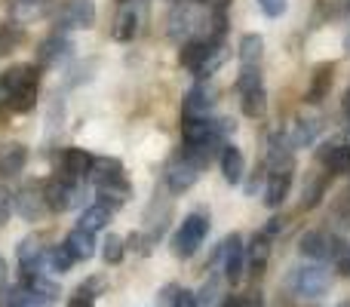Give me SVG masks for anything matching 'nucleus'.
<instances>
[{
    "mask_svg": "<svg viewBox=\"0 0 350 307\" xmlns=\"http://www.w3.org/2000/svg\"><path fill=\"white\" fill-rule=\"evenodd\" d=\"M10 90V105L6 108L16 114H28L37 105V90H40V68L37 65H12L10 71L0 74Z\"/></svg>",
    "mask_w": 350,
    "mask_h": 307,
    "instance_id": "obj_1",
    "label": "nucleus"
},
{
    "mask_svg": "<svg viewBox=\"0 0 350 307\" xmlns=\"http://www.w3.org/2000/svg\"><path fill=\"white\" fill-rule=\"evenodd\" d=\"M43 203H46L49 212L62 215V212L74 209V206L83 203V181H74V178H65V175H53V178L43 181Z\"/></svg>",
    "mask_w": 350,
    "mask_h": 307,
    "instance_id": "obj_2",
    "label": "nucleus"
},
{
    "mask_svg": "<svg viewBox=\"0 0 350 307\" xmlns=\"http://www.w3.org/2000/svg\"><path fill=\"white\" fill-rule=\"evenodd\" d=\"M206 234H209V218L203 212H191V215L181 222V228L172 234V255L175 258H193L197 249L203 246Z\"/></svg>",
    "mask_w": 350,
    "mask_h": 307,
    "instance_id": "obj_3",
    "label": "nucleus"
},
{
    "mask_svg": "<svg viewBox=\"0 0 350 307\" xmlns=\"http://www.w3.org/2000/svg\"><path fill=\"white\" fill-rule=\"evenodd\" d=\"M215 261L221 265V271H224V277H228L230 286L240 283L243 273H246V246H243V237L240 234L224 237L218 252H215Z\"/></svg>",
    "mask_w": 350,
    "mask_h": 307,
    "instance_id": "obj_4",
    "label": "nucleus"
},
{
    "mask_svg": "<svg viewBox=\"0 0 350 307\" xmlns=\"http://www.w3.org/2000/svg\"><path fill=\"white\" fill-rule=\"evenodd\" d=\"M200 172H203V166H200L191 154L181 151V154H175L172 160L166 163L163 178H166V187H170L172 193H185V191H191V187L197 185Z\"/></svg>",
    "mask_w": 350,
    "mask_h": 307,
    "instance_id": "obj_5",
    "label": "nucleus"
},
{
    "mask_svg": "<svg viewBox=\"0 0 350 307\" xmlns=\"http://www.w3.org/2000/svg\"><path fill=\"white\" fill-rule=\"evenodd\" d=\"M166 25H170L166 31H170V37H172L175 43H187V40H193V37H197V31L206 25V18H200L193 0H191V3H185V0H181V3L172 6Z\"/></svg>",
    "mask_w": 350,
    "mask_h": 307,
    "instance_id": "obj_6",
    "label": "nucleus"
},
{
    "mask_svg": "<svg viewBox=\"0 0 350 307\" xmlns=\"http://www.w3.org/2000/svg\"><path fill=\"white\" fill-rule=\"evenodd\" d=\"M55 28L62 31H83V28H92L96 25V3L92 0H68L55 10L53 16Z\"/></svg>",
    "mask_w": 350,
    "mask_h": 307,
    "instance_id": "obj_7",
    "label": "nucleus"
},
{
    "mask_svg": "<svg viewBox=\"0 0 350 307\" xmlns=\"http://www.w3.org/2000/svg\"><path fill=\"white\" fill-rule=\"evenodd\" d=\"M292 286H295V292L301 298H323L329 292V286H332V273L314 261V265H304L292 273Z\"/></svg>",
    "mask_w": 350,
    "mask_h": 307,
    "instance_id": "obj_8",
    "label": "nucleus"
},
{
    "mask_svg": "<svg viewBox=\"0 0 350 307\" xmlns=\"http://www.w3.org/2000/svg\"><path fill=\"white\" fill-rule=\"evenodd\" d=\"M265 169L271 175H292L295 172V145H292L289 133H273L271 145H267V160Z\"/></svg>",
    "mask_w": 350,
    "mask_h": 307,
    "instance_id": "obj_9",
    "label": "nucleus"
},
{
    "mask_svg": "<svg viewBox=\"0 0 350 307\" xmlns=\"http://www.w3.org/2000/svg\"><path fill=\"white\" fill-rule=\"evenodd\" d=\"M12 212H16L22 222H40L46 215V203H43V191L37 185H25L12 193Z\"/></svg>",
    "mask_w": 350,
    "mask_h": 307,
    "instance_id": "obj_10",
    "label": "nucleus"
},
{
    "mask_svg": "<svg viewBox=\"0 0 350 307\" xmlns=\"http://www.w3.org/2000/svg\"><path fill=\"white\" fill-rule=\"evenodd\" d=\"M74 53V43L68 40L65 34H49V37H43L40 43H37V62L34 65L37 68H55V65H62V62L68 59V55Z\"/></svg>",
    "mask_w": 350,
    "mask_h": 307,
    "instance_id": "obj_11",
    "label": "nucleus"
},
{
    "mask_svg": "<svg viewBox=\"0 0 350 307\" xmlns=\"http://www.w3.org/2000/svg\"><path fill=\"white\" fill-rule=\"evenodd\" d=\"M317 160L329 175H347L350 172V145L341 142H323L317 148Z\"/></svg>",
    "mask_w": 350,
    "mask_h": 307,
    "instance_id": "obj_12",
    "label": "nucleus"
},
{
    "mask_svg": "<svg viewBox=\"0 0 350 307\" xmlns=\"http://www.w3.org/2000/svg\"><path fill=\"white\" fill-rule=\"evenodd\" d=\"M215 86H209V83H193L191 90L185 92V117H209V111L215 108Z\"/></svg>",
    "mask_w": 350,
    "mask_h": 307,
    "instance_id": "obj_13",
    "label": "nucleus"
},
{
    "mask_svg": "<svg viewBox=\"0 0 350 307\" xmlns=\"http://www.w3.org/2000/svg\"><path fill=\"white\" fill-rule=\"evenodd\" d=\"M332 243H335V237L326 234V230H308V234L298 240V252H301L304 258L323 265V261H329V255H332Z\"/></svg>",
    "mask_w": 350,
    "mask_h": 307,
    "instance_id": "obj_14",
    "label": "nucleus"
},
{
    "mask_svg": "<svg viewBox=\"0 0 350 307\" xmlns=\"http://www.w3.org/2000/svg\"><path fill=\"white\" fill-rule=\"evenodd\" d=\"M46 252L49 249L43 246L40 237H25L22 246H18V267H22V273H40L43 267H46Z\"/></svg>",
    "mask_w": 350,
    "mask_h": 307,
    "instance_id": "obj_15",
    "label": "nucleus"
},
{
    "mask_svg": "<svg viewBox=\"0 0 350 307\" xmlns=\"http://www.w3.org/2000/svg\"><path fill=\"white\" fill-rule=\"evenodd\" d=\"M92 160H96V157L86 154L83 148H65V154H62V175L74 178V181H86L90 178Z\"/></svg>",
    "mask_w": 350,
    "mask_h": 307,
    "instance_id": "obj_16",
    "label": "nucleus"
},
{
    "mask_svg": "<svg viewBox=\"0 0 350 307\" xmlns=\"http://www.w3.org/2000/svg\"><path fill=\"white\" fill-rule=\"evenodd\" d=\"M332 83H335V65H332V62H323V65H317V68H314V77H310V86H308V96H304V102L320 105L323 98L332 92Z\"/></svg>",
    "mask_w": 350,
    "mask_h": 307,
    "instance_id": "obj_17",
    "label": "nucleus"
},
{
    "mask_svg": "<svg viewBox=\"0 0 350 307\" xmlns=\"http://www.w3.org/2000/svg\"><path fill=\"white\" fill-rule=\"evenodd\" d=\"M28 163V148L18 142H3L0 145V178H12L18 175Z\"/></svg>",
    "mask_w": 350,
    "mask_h": 307,
    "instance_id": "obj_18",
    "label": "nucleus"
},
{
    "mask_svg": "<svg viewBox=\"0 0 350 307\" xmlns=\"http://www.w3.org/2000/svg\"><path fill=\"white\" fill-rule=\"evenodd\" d=\"M96 191H98V203L108 206L111 212L120 209V206L133 197V185H129L126 175H123V178H114V181H105V185H98Z\"/></svg>",
    "mask_w": 350,
    "mask_h": 307,
    "instance_id": "obj_19",
    "label": "nucleus"
},
{
    "mask_svg": "<svg viewBox=\"0 0 350 307\" xmlns=\"http://www.w3.org/2000/svg\"><path fill=\"white\" fill-rule=\"evenodd\" d=\"M212 46H215V43L203 40V37H193V40L181 43V53H178V62H181V68H187V71H193V74H197L200 68H203V62L209 59Z\"/></svg>",
    "mask_w": 350,
    "mask_h": 307,
    "instance_id": "obj_20",
    "label": "nucleus"
},
{
    "mask_svg": "<svg viewBox=\"0 0 350 307\" xmlns=\"http://www.w3.org/2000/svg\"><path fill=\"white\" fill-rule=\"evenodd\" d=\"M218 163H221V175L228 185H240L246 178V157H243V151L237 145H224Z\"/></svg>",
    "mask_w": 350,
    "mask_h": 307,
    "instance_id": "obj_21",
    "label": "nucleus"
},
{
    "mask_svg": "<svg viewBox=\"0 0 350 307\" xmlns=\"http://www.w3.org/2000/svg\"><path fill=\"white\" fill-rule=\"evenodd\" d=\"M22 286L28 289V295H31V298H40V302H46V304H53L55 298L62 295L59 283H55V280H49L43 271H40V273H25Z\"/></svg>",
    "mask_w": 350,
    "mask_h": 307,
    "instance_id": "obj_22",
    "label": "nucleus"
},
{
    "mask_svg": "<svg viewBox=\"0 0 350 307\" xmlns=\"http://www.w3.org/2000/svg\"><path fill=\"white\" fill-rule=\"evenodd\" d=\"M289 191H292V175H271L267 172V181H265V187H261V200H265L267 209H277V206L286 203Z\"/></svg>",
    "mask_w": 350,
    "mask_h": 307,
    "instance_id": "obj_23",
    "label": "nucleus"
},
{
    "mask_svg": "<svg viewBox=\"0 0 350 307\" xmlns=\"http://www.w3.org/2000/svg\"><path fill=\"white\" fill-rule=\"evenodd\" d=\"M126 175V169H123V163L117 160V157H96L92 160V169H90V185H105V181H114V178H123Z\"/></svg>",
    "mask_w": 350,
    "mask_h": 307,
    "instance_id": "obj_24",
    "label": "nucleus"
},
{
    "mask_svg": "<svg viewBox=\"0 0 350 307\" xmlns=\"http://www.w3.org/2000/svg\"><path fill=\"white\" fill-rule=\"evenodd\" d=\"M135 34H139V12H135L133 6H123L114 18L111 37H114L117 43H129V40H135Z\"/></svg>",
    "mask_w": 350,
    "mask_h": 307,
    "instance_id": "obj_25",
    "label": "nucleus"
},
{
    "mask_svg": "<svg viewBox=\"0 0 350 307\" xmlns=\"http://www.w3.org/2000/svg\"><path fill=\"white\" fill-rule=\"evenodd\" d=\"M111 215H114V212H111L108 206L92 203V206H86V209L80 212L77 228H80V230H86V234H98V230H105V228L111 224Z\"/></svg>",
    "mask_w": 350,
    "mask_h": 307,
    "instance_id": "obj_26",
    "label": "nucleus"
},
{
    "mask_svg": "<svg viewBox=\"0 0 350 307\" xmlns=\"http://www.w3.org/2000/svg\"><path fill=\"white\" fill-rule=\"evenodd\" d=\"M267 258H271V240L258 230L246 246V267H252V273H261L267 267Z\"/></svg>",
    "mask_w": 350,
    "mask_h": 307,
    "instance_id": "obj_27",
    "label": "nucleus"
},
{
    "mask_svg": "<svg viewBox=\"0 0 350 307\" xmlns=\"http://www.w3.org/2000/svg\"><path fill=\"white\" fill-rule=\"evenodd\" d=\"M65 249L74 255V261H90L92 255H96V237L80 230V228H74L71 234L65 237Z\"/></svg>",
    "mask_w": 350,
    "mask_h": 307,
    "instance_id": "obj_28",
    "label": "nucleus"
},
{
    "mask_svg": "<svg viewBox=\"0 0 350 307\" xmlns=\"http://www.w3.org/2000/svg\"><path fill=\"white\" fill-rule=\"evenodd\" d=\"M320 129H323L320 117H298V120L292 123L289 139H292V145H295V148H308V145H314V142H317Z\"/></svg>",
    "mask_w": 350,
    "mask_h": 307,
    "instance_id": "obj_29",
    "label": "nucleus"
},
{
    "mask_svg": "<svg viewBox=\"0 0 350 307\" xmlns=\"http://www.w3.org/2000/svg\"><path fill=\"white\" fill-rule=\"evenodd\" d=\"M237 55H240V65L243 68H258L261 55H265V37H261V34H243Z\"/></svg>",
    "mask_w": 350,
    "mask_h": 307,
    "instance_id": "obj_30",
    "label": "nucleus"
},
{
    "mask_svg": "<svg viewBox=\"0 0 350 307\" xmlns=\"http://www.w3.org/2000/svg\"><path fill=\"white\" fill-rule=\"evenodd\" d=\"M10 12L16 22H34L49 12V0H10Z\"/></svg>",
    "mask_w": 350,
    "mask_h": 307,
    "instance_id": "obj_31",
    "label": "nucleus"
},
{
    "mask_svg": "<svg viewBox=\"0 0 350 307\" xmlns=\"http://www.w3.org/2000/svg\"><path fill=\"white\" fill-rule=\"evenodd\" d=\"M240 105H243V114L252 117V120L265 117V111H267V92H265V86H261V90H255V92H246V96L240 98Z\"/></svg>",
    "mask_w": 350,
    "mask_h": 307,
    "instance_id": "obj_32",
    "label": "nucleus"
},
{
    "mask_svg": "<svg viewBox=\"0 0 350 307\" xmlns=\"http://www.w3.org/2000/svg\"><path fill=\"white\" fill-rule=\"evenodd\" d=\"M123 255H126V240H123V237H117V234H108V237H105V243H102V258H105V265H120Z\"/></svg>",
    "mask_w": 350,
    "mask_h": 307,
    "instance_id": "obj_33",
    "label": "nucleus"
},
{
    "mask_svg": "<svg viewBox=\"0 0 350 307\" xmlns=\"http://www.w3.org/2000/svg\"><path fill=\"white\" fill-rule=\"evenodd\" d=\"M46 267L53 273H68L74 267V255L68 252L65 246H49V252H46Z\"/></svg>",
    "mask_w": 350,
    "mask_h": 307,
    "instance_id": "obj_34",
    "label": "nucleus"
},
{
    "mask_svg": "<svg viewBox=\"0 0 350 307\" xmlns=\"http://www.w3.org/2000/svg\"><path fill=\"white\" fill-rule=\"evenodd\" d=\"M22 37H25V31H22V25H0V59L3 55H10L12 49L22 43Z\"/></svg>",
    "mask_w": 350,
    "mask_h": 307,
    "instance_id": "obj_35",
    "label": "nucleus"
},
{
    "mask_svg": "<svg viewBox=\"0 0 350 307\" xmlns=\"http://www.w3.org/2000/svg\"><path fill=\"white\" fill-rule=\"evenodd\" d=\"M224 62H228V49H224V43H215V46H212V53H209V59L203 62V68H200V71L193 74V77L206 80V77H209V74H215L218 68L224 65Z\"/></svg>",
    "mask_w": 350,
    "mask_h": 307,
    "instance_id": "obj_36",
    "label": "nucleus"
},
{
    "mask_svg": "<svg viewBox=\"0 0 350 307\" xmlns=\"http://www.w3.org/2000/svg\"><path fill=\"white\" fill-rule=\"evenodd\" d=\"M28 289L22 283H12V286H0V307H22L28 302Z\"/></svg>",
    "mask_w": 350,
    "mask_h": 307,
    "instance_id": "obj_37",
    "label": "nucleus"
},
{
    "mask_svg": "<svg viewBox=\"0 0 350 307\" xmlns=\"http://www.w3.org/2000/svg\"><path fill=\"white\" fill-rule=\"evenodd\" d=\"M329 261L335 265V271L338 273H350V243L347 240H338L335 237V243H332V255H329Z\"/></svg>",
    "mask_w": 350,
    "mask_h": 307,
    "instance_id": "obj_38",
    "label": "nucleus"
},
{
    "mask_svg": "<svg viewBox=\"0 0 350 307\" xmlns=\"http://www.w3.org/2000/svg\"><path fill=\"white\" fill-rule=\"evenodd\" d=\"M255 90H261V71L258 68H243L237 74V92L246 96V92H255Z\"/></svg>",
    "mask_w": 350,
    "mask_h": 307,
    "instance_id": "obj_39",
    "label": "nucleus"
},
{
    "mask_svg": "<svg viewBox=\"0 0 350 307\" xmlns=\"http://www.w3.org/2000/svg\"><path fill=\"white\" fill-rule=\"evenodd\" d=\"M332 224L341 230L350 228V191H345L332 206Z\"/></svg>",
    "mask_w": 350,
    "mask_h": 307,
    "instance_id": "obj_40",
    "label": "nucleus"
},
{
    "mask_svg": "<svg viewBox=\"0 0 350 307\" xmlns=\"http://www.w3.org/2000/svg\"><path fill=\"white\" fill-rule=\"evenodd\" d=\"M323 191H326V178H314V181H310V185H304V200H301V209H314V206L323 200Z\"/></svg>",
    "mask_w": 350,
    "mask_h": 307,
    "instance_id": "obj_41",
    "label": "nucleus"
},
{
    "mask_svg": "<svg viewBox=\"0 0 350 307\" xmlns=\"http://www.w3.org/2000/svg\"><path fill=\"white\" fill-rule=\"evenodd\" d=\"M105 289H108V280H105V277H90L86 283H80L77 295H80V298H90V302H96V298L102 295Z\"/></svg>",
    "mask_w": 350,
    "mask_h": 307,
    "instance_id": "obj_42",
    "label": "nucleus"
},
{
    "mask_svg": "<svg viewBox=\"0 0 350 307\" xmlns=\"http://www.w3.org/2000/svg\"><path fill=\"white\" fill-rule=\"evenodd\" d=\"M215 298H218V280L209 277L203 283V289L197 292V307H212V304H215Z\"/></svg>",
    "mask_w": 350,
    "mask_h": 307,
    "instance_id": "obj_43",
    "label": "nucleus"
},
{
    "mask_svg": "<svg viewBox=\"0 0 350 307\" xmlns=\"http://www.w3.org/2000/svg\"><path fill=\"white\" fill-rule=\"evenodd\" d=\"M178 292H181V286H178V283H166L163 289L157 292V304H160V307H172V304H175V298H178Z\"/></svg>",
    "mask_w": 350,
    "mask_h": 307,
    "instance_id": "obj_44",
    "label": "nucleus"
},
{
    "mask_svg": "<svg viewBox=\"0 0 350 307\" xmlns=\"http://www.w3.org/2000/svg\"><path fill=\"white\" fill-rule=\"evenodd\" d=\"M258 6H261V12H265V16L277 18V16H283V12H286L289 0H258Z\"/></svg>",
    "mask_w": 350,
    "mask_h": 307,
    "instance_id": "obj_45",
    "label": "nucleus"
},
{
    "mask_svg": "<svg viewBox=\"0 0 350 307\" xmlns=\"http://www.w3.org/2000/svg\"><path fill=\"white\" fill-rule=\"evenodd\" d=\"M10 215H12V193L0 185V224H3Z\"/></svg>",
    "mask_w": 350,
    "mask_h": 307,
    "instance_id": "obj_46",
    "label": "nucleus"
},
{
    "mask_svg": "<svg viewBox=\"0 0 350 307\" xmlns=\"http://www.w3.org/2000/svg\"><path fill=\"white\" fill-rule=\"evenodd\" d=\"M283 224H286V218L273 215V218H271V222H267V224H265V228H261V234H265V237H267V240H271V237H277V234H280V230H283Z\"/></svg>",
    "mask_w": 350,
    "mask_h": 307,
    "instance_id": "obj_47",
    "label": "nucleus"
},
{
    "mask_svg": "<svg viewBox=\"0 0 350 307\" xmlns=\"http://www.w3.org/2000/svg\"><path fill=\"white\" fill-rule=\"evenodd\" d=\"M172 307H197V295H193V292H187V289H181Z\"/></svg>",
    "mask_w": 350,
    "mask_h": 307,
    "instance_id": "obj_48",
    "label": "nucleus"
},
{
    "mask_svg": "<svg viewBox=\"0 0 350 307\" xmlns=\"http://www.w3.org/2000/svg\"><path fill=\"white\" fill-rule=\"evenodd\" d=\"M332 12L335 18H345V16H350V0H332Z\"/></svg>",
    "mask_w": 350,
    "mask_h": 307,
    "instance_id": "obj_49",
    "label": "nucleus"
},
{
    "mask_svg": "<svg viewBox=\"0 0 350 307\" xmlns=\"http://www.w3.org/2000/svg\"><path fill=\"white\" fill-rule=\"evenodd\" d=\"M193 3H206L209 6V12H228L230 0H193Z\"/></svg>",
    "mask_w": 350,
    "mask_h": 307,
    "instance_id": "obj_50",
    "label": "nucleus"
},
{
    "mask_svg": "<svg viewBox=\"0 0 350 307\" xmlns=\"http://www.w3.org/2000/svg\"><path fill=\"white\" fill-rule=\"evenodd\" d=\"M243 307H265L261 292H249V295H243Z\"/></svg>",
    "mask_w": 350,
    "mask_h": 307,
    "instance_id": "obj_51",
    "label": "nucleus"
},
{
    "mask_svg": "<svg viewBox=\"0 0 350 307\" xmlns=\"http://www.w3.org/2000/svg\"><path fill=\"white\" fill-rule=\"evenodd\" d=\"M6 105H10V90H6L3 77H0V111H6Z\"/></svg>",
    "mask_w": 350,
    "mask_h": 307,
    "instance_id": "obj_52",
    "label": "nucleus"
},
{
    "mask_svg": "<svg viewBox=\"0 0 350 307\" xmlns=\"http://www.w3.org/2000/svg\"><path fill=\"white\" fill-rule=\"evenodd\" d=\"M68 307H96V302H90V298H80V295H74L71 302H68Z\"/></svg>",
    "mask_w": 350,
    "mask_h": 307,
    "instance_id": "obj_53",
    "label": "nucleus"
},
{
    "mask_svg": "<svg viewBox=\"0 0 350 307\" xmlns=\"http://www.w3.org/2000/svg\"><path fill=\"white\" fill-rule=\"evenodd\" d=\"M221 307H243V295H228Z\"/></svg>",
    "mask_w": 350,
    "mask_h": 307,
    "instance_id": "obj_54",
    "label": "nucleus"
},
{
    "mask_svg": "<svg viewBox=\"0 0 350 307\" xmlns=\"http://www.w3.org/2000/svg\"><path fill=\"white\" fill-rule=\"evenodd\" d=\"M22 307H49L46 302H40V298H28V302H25Z\"/></svg>",
    "mask_w": 350,
    "mask_h": 307,
    "instance_id": "obj_55",
    "label": "nucleus"
},
{
    "mask_svg": "<svg viewBox=\"0 0 350 307\" xmlns=\"http://www.w3.org/2000/svg\"><path fill=\"white\" fill-rule=\"evenodd\" d=\"M3 277H6V258L0 255V283H3Z\"/></svg>",
    "mask_w": 350,
    "mask_h": 307,
    "instance_id": "obj_56",
    "label": "nucleus"
},
{
    "mask_svg": "<svg viewBox=\"0 0 350 307\" xmlns=\"http://www.w3.org/2000/svg\"><path fill=\"white\" fill-rule=\"evenodd\" d=\"M347 135H350V114H347Z\"/></svg>",
    "mask_w": 350,
    "mask_h": 307,
    "instance_id": "obj_57",
    "label": "nucleus"
},
{
    "mask_svg": "<svg viewBox=\"0 0 350 307\" xmlns=\"http://www.w3.org/2000/svg\"><path fill=\"white\" fill-rule=\"evenodd\" d=\"M347 55H350V34H347Z\"/></svg>",
    "mask_w": 350,
    "mask_h": 307,
    "instance_id": "obj_58",
    "label": "nucleus"
},
{
    "mask_svg": "<svg viewBox=\"0 0 350 307\" xmlns=\"http://www.w3.org/2000/svg\"><path fill=\"white\" fill-rule=\"evenodd\" d=\"M338 307H350V302H345V304H338Z\"/></svg>",
    "mask_w": 350,
    "mask_h": 307,
    "instance_id": "obj_59",
    "label": "nucleus"
},
{
    "mask_svg": "<svg viewBox=\"0 0 350 307\" xmlns=\"http://www.w3.org/2000/svg\"><path fill=\"white\" fill-rule=\"evenodd\" d=\"M175 3H181V0H175Z\"/></svg>",
    "mask_w": 350,
    "mask_h": 307,
    "instance_id": "obj_60",
    "label": "nucleus"
}]
</instances>
